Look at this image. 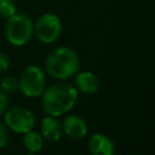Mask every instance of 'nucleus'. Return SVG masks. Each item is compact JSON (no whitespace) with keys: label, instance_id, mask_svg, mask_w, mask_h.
<instances>
[{"label":"nucleus","instance_id":"nucleus-1","mask_svg":"<svg viewBox=\"0 0 155 155\" xmlns=\"http://www.w3.org/2000/svg\"><path fill=\"white\" fill-rule=\"evenodd\" d=\"M78 102V90L70 84H56L45 88L41 94V105L50 116H62L67 114Z\"/></svg>","mask_w":155,"mask_h":155},{"label":"nucleus","instance_id":"nucleus-2","mask_svg":"<svg viewBox=\"0 0 155 155\" xmlns=\"http://www.w3.org/2000/svg\"><path fill=\"white\" fill-rule=\"evenodd\" d=\"M45 69L51 78L65 80L74 76L79 71L80 58L73 48L68 46H61L47 56Z\"/></svg>","mask_w":155,"mask_h":155},{"label":"nucleus","instance_id":"nucleus-3","mask_svg":"<svg viewBox=\"0 0 155 155\" xmlns=\"http://www.w3.org/2000/svg\"><path fill=\"white\" fill-rule=\"evenodd\" d=\"M5 35L13 46H24L34 35V22L25 13H15L7 18Z\"/></svg>","mask_w":155,"mask_h":155},{"label":"nucleus","instance_id":"nucleus-4","mask_svg":"<svg viewBox=\"0 0 155 155\" xmlns=\"http://www.w3.org/2000/svg\"><path fill=\"white\" fill-rule=\"evenodd\" d=\"M19 90L25 97H40L46 88V76L39 65H28L21 74Z\"/></svg>","mask_w":155,"mask_h":155},{"label":"nucleus","instance_id":"nucleus-5","mask_svg":"<svg viewBox=\"0 0 155 155\" xmlns=\"http://www.w3.org/2000/svg\"><path fill=\"white\" fill-rule=\"evenodd\" d=\"M34 34L44 44L54 42L62 34V21L56 13H44L34 23Z\"/></svg>","mask_w":155,"mask_h":155},{"label":"nucleus","instance_id":"nucleus-6","mask_svg":"<svg viewBox=\"0 0 155 155\" xmlns=\"http://www.w3.org/2000/svg\"><path fill=\"white\" fill-rule=\"evenodd\" d=\"M5 115V125L7 128L12 130L16 133H25L30 130H33L35 125V117L34 114L22 107H12L6 110Z\"/></svg>","mask_w":155,"mask_h":155},{"label":"nucleus","instance_id":"nucleus-7","mask_svg":"<svg viewBox=\"0 0 155 155\" xmlns=\"http://www.w3.org/2000/svg\"><path fill=\"white\" fill-rule=\"evenodd\" d=\"M63 132L74 140L84 139L87 136V122L78 115H67L62 122Z\"/></svg>","mask_w":155,"mask_h":155},{"label":"nucleus","instance_id":"nucleus-8","mask_svg":"<svg viewBox=\"0 0 155 155\" xmlns=\"http://www.w3.org/2000/svg\"><path fill=\"white\" fill-rule=\"evenodd\" d=\"M88 151L91 155H114L115 154V144L110 137L104 133H94L90 137Z\"/></svg>","mask_w":155,"mask_h":155},{"label":"nucleus","instance_id":"nucleus-9","mask_svg":"<svg viewBox=\"0 0 155 155\" xmlns=\"http://www.w3.org/2000/svg\"><path fill=\"white\" fill-rule=\"evenodd\" d=\"M41 136L42 138L47 139L48 142H57L61 139L62 134H63V127L62 124L57 120V117L54 116H45L41 120Z\"/></svg>","mask_w":155,"mask_h":155},{"label":"nucleus","instance_id":"nucleus-10","mask_svg":"<svg viewBox=\"0 0 155 155\" xmlns=\"http://www.w3.org/2000/svg\"><path fill=\"white\" fill-rule=\"evenodd\" d=\"M75 85L78 91L85 94H92L97 92L99 87V80L97 75L92 71H80V73H76Z\"/></svg>","mask_w":155,"mask_h":155},{"label":"nucleus","instance_id":"nucleus-11","mask_svg":"<svg viewBox=\"0 0 155 155\" xmlns=\"http://www.w3.org/2000/svg\"><path fill=\"white\" fill-rule=\"evenodd\" d=\"M23 145L29 153H39L42 149L44 145V138L41 133H38L35 131H28L24 133L23 137Z\"/></svg>","mask_w":155,"mask_h":155},{"label":"nucleus","instance_id":"nucleus-12","mask_svg":"<svg viewBox=\"0 0 155 155\" xmlns=\"http://www.w3.org/2000/svg\"><path fill=\"white\" fill-rule=\"evenodd\" d=\"M0 87L5 93H15L19 90V81L15 76H6L1 80Z\"/></svg>","mask_w":155,"mask_h":155},{"label":"nucleus","instance_id":"nucleus-13","mask_svg":"<svg viewBox=\"0 0 155 155\" xmlns=\"http://www.w3.org/2000/svg\"><path fill=\"white\" fill-rule=\"evenodd\" d=\"M17 11L15 0H0V16L4 18H8L15 15Z\"/></svg>","mask_w":155,"mask_h":155},{"label":"nucleus","instance_id":"nucleus-14","mask_svg":"<svg viewBox=\"0 0 155 155\" xmlns=\"http://www.w3.org/2000/svg\"><path fill=\"white\" fill-rule=\"evenodd\" d=\"M8 131H7V126L2 122H0V149L7 145L8 142Z\"/></svg>","mask_w":155,"mask_h":155},{"label":"nucleus","instance_id":"nucleus-15","mask_svg":"<svg viewBox=\"0 0 155 155\" xmlns=\"http://www.w3.org/2000/svg\"><path fill=\"white\" fill-rule=\"evenodd\" d=\"M7 109H8V98L6 93L0 90V117L4 116Z\"/></svg>","mask_w":155,"mask_h":155},{"label":"nucleus","instance_id":"nucleus-16","mask_svg":"<svg viewBox=\"0 0 155 155\" xmlns=\"http://www.w3.org/2000/svg\"><path fill=\"white\" fill-rule=\"evenodd\" d=\"M10 65V61H8V57L4 53V52H0V74L6 71L7 68Z\"/></svg>","mask_w":155,"mask_h":155},{"label":"nucleus","instance_id":"nucleus-17","mask_svg":"<svg viewBox=\"0 0 155 155\" xmlns=\"http://www.w3.org/2000/svg\"><path fill=\"white\" fill-rule=\"evenodd\" d=\"M27 155H36V154H35V153H28Z\"/></svg>","mask_w":155,"mask_h":155}]
</instances>
